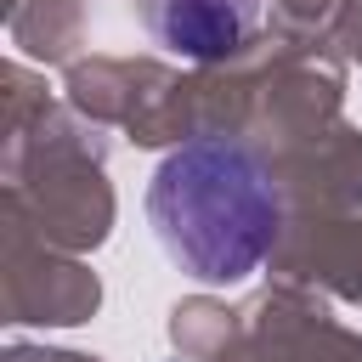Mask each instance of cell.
Masks as SVG:
<instances>
[{"instance_id": "1", "label": "cell", "mask_w": 362, "mask_h": 362, "mask_svg": "<svg viewBox=\"0 0 362 362\" xmlns=\"http://www.w3.org/2000/svg\"><path fill=\"white\" fill-rule=\"evenodd\" d=\"M147 221L170 266L192 283H243L283 232V192L249 141L192 136L158 158Z\"/></svg>"}, {"instance_id": "2", "label": "cell", "mask_w": 362, "mask_h": 362, "mask_svg": "<svg viewBox=\"0 0 362 362\" xmlns=\"http://www.w3.org/2000/svg\"><path fill=\"white\" fill-rule=\"evenodd\" d=\"M136 17L164 51L187 62H215L255 34L260 0H136Z\"/></svg>"}]
</instances>
